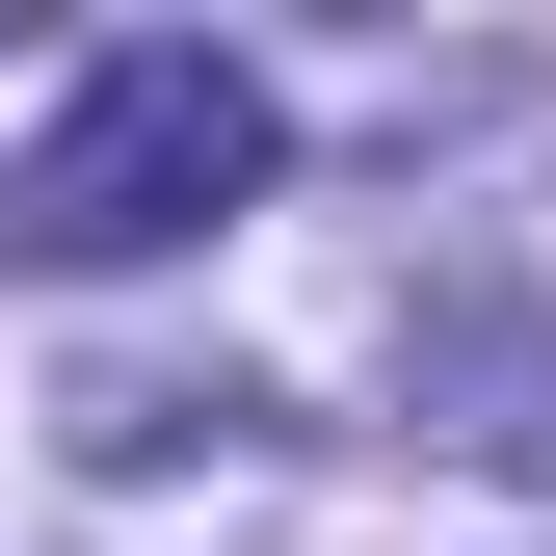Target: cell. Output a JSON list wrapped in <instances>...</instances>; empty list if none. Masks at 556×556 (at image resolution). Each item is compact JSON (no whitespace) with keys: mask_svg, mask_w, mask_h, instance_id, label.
I'll return each instance as SVG.
<instances>
[{"mask_svg":"<svg viewBox=\"0 0 556 556\" xmlns=\"http://www.w3.org/2000/svg\"><path fill=\"white\" fill-rule=\"evenodd\" d=\"M239 186H265V80L186 53V27H132V53H80V106H53V160L0 186V239L27 265H160V239H213Z\"/></svg>","mask_w":556,"mask_h":556,"instance_id":"cell-1","label":"cell"}]
</instances>
